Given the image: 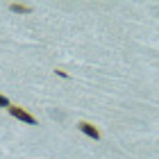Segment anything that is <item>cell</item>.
<instances>
[{"label": "cell", "mask_w": 159, "mask_h": 159, "mask_svg": "<svg viewBox=\"0 0 159 159\" xmlns=\"http://www.w3.org/2000/svg\"><path fill=\"white\" fill-rule=\"evenodd\" d=\"M0 107H11V105H9V100H7L2 93H0Z\"/></svg>", "instance_id": "277c9868"}, {"label": "cell", "mask_w": 159, "mask_h": 159, "mask_svg": "<svg viewBox=\"0 0 159 159\" xmlns=\"http://www.w3.org/2000/svg\"><path fill=\"white\" fill-rule=\"evenodd\" d=\"M9 114L14 118H18V120H23V123H27V125H34V116H30V114H27L25 109H20V107H9Z\"/></svg>", "instance_id": "6da1fadb"}, {"label": "cell", "mask_w": 159, "mask_h": 159, "mask_svg": "<svg viewBox=\"0 0 159 159\" xmlns=\"http://www.w3.org/2000/svg\"><path fill=\"white\" fill-rule=\"evenodd\" d=\"M77 127H80V132H82V134H86V136H91L93 141H98V139H100V132H98V129H96V127L91 125V123H80Z\"/></svg>", "instance_id": "7a4b0ae2"}, {"label": "cell", "mask_w": 159, "mask_h": 159, "mask_svg": "<svg viewBox=\"0 0 159 159\" xmlns=\"http://www.w3.org/2000/svg\"><path fill=\"white\" fill-rule=\"evenodd\" d=\"M9 9H11V11H16V14H30V11H32V7H30V5H23V2H11V5H9Z\"/></svg>", "instance_id": "3957f363"}]
</instances>
